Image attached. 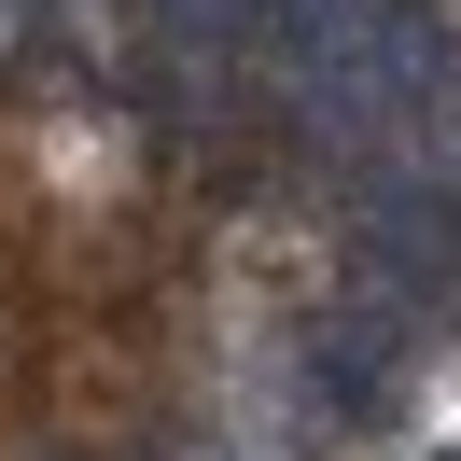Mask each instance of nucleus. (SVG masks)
Here are the masks:
<instances>
[{"label": "nucleus", "instance_id": "nucleus-1", "mask_svg": "<svg viewBox=\"0 0 461 461\" xmlns=\"http://www.w3.org/2000/svg\"><path fill=\"white\" fill-rule=\"evenodd\" d=\"M405 349H420V308H405V294L336 308V321L308 336V405H321V420H377L392 377H405Z\"/></svg>", "mask_w": 461, "mask_h": 461}, {"label": "nucleus", "instance_id": "nucleus-2", "mask_svg": "<svg viewBox=\"0 0 461 461\" xmlns=\"http://www.w3.org/2000/svg\"><path fill=\"white\" fill-rule=\"evenodd\" d=\"M433 461H461V447H433Z\"/></svg>", "mask_w": 461, "mask_h": 461}]
</instances>
